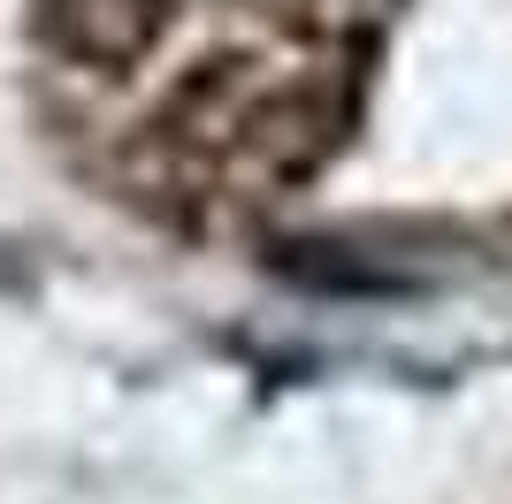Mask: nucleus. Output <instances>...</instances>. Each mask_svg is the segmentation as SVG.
I'll use <instances>...</instances> for the list:
<instances>
[{
    "instance_id": "f257e3e1",
    "label": "nucleus",
    "mask_w": 512,
    "mask_h": 504,
    "mask_svg": "<svg viewBox=\"0 0 512 504\" xmlns=\"http://www.w3.org/2000/svg\"><path fill=\"white\" fill-rule=\"evenodd\" d=\"M352 46L306 39L260 16V39L214 54L153 115V168L184 199L253 207L283 184H306L352 123Z\"/></svg>"
},
{
    "instance_id": "f03ea898",
    "label": "nucleus",
    "mask_w": 512,
    "mask_h": 504,
    "mask_svg": "<svg viewBox=\"0 0 512 504\" xmlns=\"http://www.w3.org/2000/svg\"><path fill=\"white\" fill-rule=\"evenodd\" d=\"M169 8L176 0H39V31L85 69H130L161 46Z\"/></svg>"
}]
</instances>
